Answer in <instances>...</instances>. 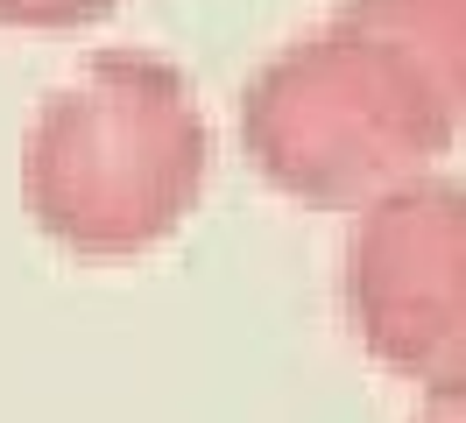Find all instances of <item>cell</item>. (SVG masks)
Segmentation results:
<instances>
[{
  "mask_svg": "<svg viewBox=\"0 0 466 423\" xmlns=\"http://www.w3.org/2000/svg\"><path fill=\"white\" fill-rule=\"evenodd\" d=\"M339 22L410 56L438 85V99L466 120V0H339Z\"/></svg>",
  "mask_w": 466,
  "mask_h": 423,
  "instance_id": "277c9868",
  "label": "cell"
},
{
  "mask_svg": "<svg viewBox=\"0 0 466 423\" xmlns=\"http://www.w3.org/2000/svg\"><path fill=\"white\" fill-rule=\"evenodd\" d=\"M212 169V127L177 64L99 50L29 127V212L71 254L120 261L170 240Z\"/></svg>",
  "mask_w": 466,
  "mask_h": 423,
  "instance_id": "6da1fadb",
  "label": "cell"
},
{
  "mask_svg": "<svg viewBox=\"0 0 466 423\" xmlns=\"http://www.w3.org/2000/svg\"><path fill=\"white\" fill-rule=\"evenodd\" d=\"M347 325L389 374L466 395V184L403 176L347 233Z\"/></svg>",
  "mask_w": 466,
  "mask_h": 423,
  "instance_id": "3957f363",
  "label": "cell"
},
{
  "mask_svg": "<svg viewBox=\"0 0 466 423\" xmlns=\"http://www.w3.org/2000/svg\"><path fill=\"white\" fill-rule=\"evenodd\" d=\"M417 423H466V395H438V402H431Z\"/></svg>",
  "mask_w": 466,
  "mask_h": 423,
  "instance_id": "8992f818",
  "label": "cell"
},
{
  "mask_svg": "<svg viewBox=\"0 0 466 423\" xmlns=\"http://www.w3.org/2000/svg\"><path fill=\"white\" fill-rule=\"evenodd\" d=\"M452 135L460 113L438 85L339 15L276 50L240 99L255 169L304 205H360L445 156Z\"/></svg>",
  "mask_w": 466,
  "mask_h": 423,
  "instance_id": "7a4b0ae2",
  "label": "cell"
},
{
  "mask_svg": "<svg viewBox=\"0 0 466 423\" xmlns=\"http://www.w3.org/2000/svg\"><path fill=\"white\" fill-rule=\"evenodd\" d=\"M120 0H0V28H86Z\"/></svg>",
  "mask_w": 466,
  "mask_h": 423,
  "instance_id": "5b68a950",
  "label": "cell"
}]
</instances>
